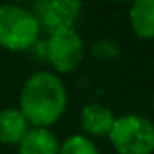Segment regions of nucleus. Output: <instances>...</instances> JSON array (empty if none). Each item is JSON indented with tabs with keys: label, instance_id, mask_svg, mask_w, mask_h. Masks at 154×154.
I'll list each match as a JSON object with an SVG mask.
<instances>
[{
	"label": "nucleus",
	"instance_id": "f257e3e1",
	"mask_svg": "<svg viewBox=\"0 0 154 154\" xmlns=\"http://www.w3.org/2000/svg\"><path fill=\"white\" fill-rule=\"evenodd\" d=\"M68 103L66 88L55 72L39 70L23 82L20 92V111L31 127L49 129L63 117Z\"/></svg>",
	"mask_w": 154,
	"mask_h": 154
},
{
	"label": "nucleus",
	"instance_id": "9b49d317",
	"mask_svg": "<svg viewBox=\"0 0 154 154\" xmlns=\"http://www.w3.org/2000/svg\"><path fill=\"white\" fill-rule=\"evenodd\" d=\"M152 107H154V98H152Z\"/></svg>",
	"mask_w": 154,
	"mask_h": 154
},
{
	"label": "nucleus",
	"instance_id": "6e6552de",
	"mask_svg": "<svg viewBox=\"0 0 154 154\" xmlns=\"http://www.w3.org/2000/svg\"><path fill=\"white\" fill-rule=\"evenodd\" d=\"M29 131V123L18 107H4L0 111V143L20 144V140Z\"/></svg>",
	"mask_w": 154,
	"mask_h": 154
},
{
	"label": "nucleus",
	"instance_id": "39448f33",
	"mask_svg": "<svg viewBox=\"0 0 154 154\" xmlns=\"http://www.w3.org/2000/svg\"><path fill=\"white\" fill-rule=\"evenodd\" d=\"M33 12L35 20L39 23V31L55 33L60 29L74 27V22L78 20L82 4L72 0H39L29 8Z\"/></svg>",
	"mask_w": 154,
	"mask_h": 154
},
{
	"label": "nucleus",
	"instance_id": "f03ea898",
	"mask_svg": "<svg viewBox=\"0 0 154 154\" xmlns=\"http://www.w3.org/2000/svg\"><path fill=\"white\" fill-rule=\"evenodd\" d=\"M39 23L33 12L20 4H0V47L6 51H26L37 41Z\"/></svg>",
	"mask_w": 154,
	"mask_h": 154
},
{
	"label": "nucleus",
	"instance_id": "20e7f679",
	"mask_svg": "<svg viewBox=\"0 0 154 154\" xmlns=\"http://www.w3.org/2000/svg\"><path fill=\"white\" fill-rule=\"evenodd\" d=\"M45 57L55 68V72L59 74L72 72L74 68H78L84 57L82 37L74 31V27L55 31L45 43Z\"/></svg>",
	"mask_w": 154,
	"mask_h": 154
},
{
	"label": "nucleus",
	"instance_id": "9d476101",
	"mask_svg": "<svg viewBox=\"0 0 154 154\" xmlns=\"http://www.w3.org/2000/svg\"><path fill=\"white\" fill-rule=\"evenodd\" d=\"M59 154H100V150L88 137L72 135L59 146Z\"/></svg>",
	"mask_w": 154,
	"mask_h": 154
},
{
	"label": "nucleus",
	"instance_id": "1a4fd4ad",
	"mask_svg": "<svg viewBox=\"0 0 154 154\" xmlns=\"http://www.w3.org/2000/svg\"><path fill=\"white\" fill-rule=\"evenodd\" d=\"M129 23L137 37L154 39V0H137L129 8Z\"/></svg>",
	"mask_w": 154,
	"mask_h": 154
},
{
	"label": "nucleus",
	"instance_id": "423d86ee",
	"mask_svg": "<svg viewBox=\"0 0 154 154\" xmlns=\"http://www.w3.org/2000/svg\"><path fill=\"white\" fill-rule=\"evenodd\" d=\"M113 121H115L113 111L103 103H88L80 113V125H82V131L86 133L84 137L88 139L107 135Z\"/></svg>",
	"mask_w": 154,
	"mask_h": 154
},
{
	"label": "nucleus",
	"instance_id": "0eeeda50",
	"mask_svg": "<svg viewBox=\"0 0 154 154\" xmlns=\"http://www.w3.org/2000/svg\"><path fill=\"white\" fill-rule=\"evenodd\" d=\"M59 140L49 129L29 127L18 144V154H59Z\"/></svg>",
	"mask_w": 154,
	"mask_h": 154
},
{
	"label": "nucleus",
	"instance_id": "7ed1b4c3",
	"mask_svg": "<svg viewBox=\"0 0 154 154\" xmlns=\"http://www.w3.org/2000/svg\"><path fill=\"white\" fill-rule=\"evenodd\" d=\"M107 137L119 154L154 152V123L143 115L129 113L115 117Z\"/></svg>",
	"mask_w": 154,
	"mask_h": 154
}]
</instances>
